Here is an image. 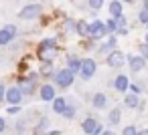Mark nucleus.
I'll list each match as a JSON object with an SVG mask.
<instances>
[{"mask_svg":"<svg viewBox=\"0 0 148 135\" xmlns=\"http://www.w3.org/2000/svg\"><path fill=\"white\" fill-rule=\"evenodd\" d=\"M101 6H103V0H89V8H91L93 12H97Z\"/></svg>","mask_w":148,"mask_h":135,"instance_id":"22","label":"nucleus"},{"mask_svg":"<svg viewBox=\"0 0 148 135\" xmlns=\"http://www.w3.org/2000/svg\"><path fill=\"white\" fill-rule=\"evenodd\" d=\"M138 135H148V129H142V131H138Z\"/></svg>","mask_w":148,"mask_h":135,"instance_id":"34","label":"nucleus"},{"mask_svg":"<svg viewBox=\"0 0 148 135\" xmlns=\"http://www.w3.org/2000/svg\"><path fill=\"white\" fill-rule=\"evenodd\" d=\"M114 87H116V91H120V93H128V89H130L128 77H126V75H118L116 81H114Z\"/></svg>","mask_w":148,"mask_h":135,"instance_id":"11","label":"nucleus"},{"mask_svg":"<svg viewBox=\"0 0 148 135\" xmlns=\"http://www.w3.org/2000/svg\"><path fill=\"white\" fill-rule=\"evenodd\" d=\"M6 101H8L10 105H18V103L23 101V91H21L18 87H10V89H6Z\"/></svg>","mask_w":148,"mask_h":135,"instance_id":"10","label":"nucleus"},{"mask_svg":"<svg viewBox=\"0 0 148 135\" xmlns=\"http://www.w3.org/2000/svg\"><path fill=\"white\" fill-rule=\"evenodd\" d=\"M124 63H126V55H124V53L112 51V53L108 55V65H110L112 69H120V67H124Z\"/></svg>","mask_w":148,"mask_h":135,"instance_id":"6","label":"nucleus"},{"mask_svg":"<svg viewBox=\"0 0 148 135\" xmlns=\"http://www.w3.org/2000/svg\"><path fill=\"white\" fill-rule=\"evenodd\" d=\"M128 67L132 73H140L144 67H146V59L142 55H134V57H128Z\"/></svg>","mask_w":148,"mask_h":135,"instance_id":"9","label":"nucleus"},{"mask_svg":"<svg viewBox=\"0 0 148 135\" xmlns=\"http://www.w3.org/2000/svg\"><path fill=\"white\" fill-rule=\"evenodd\" d=\"M144 10H148V0H144Z\"/></svg>","mask_w":148,"mask_h":135,"instance_id":"35","label":"nucleus"},{"mask_svg":"<svg viewBox=\"0 0 148 135\" xmlns=\"http://www.w3.org/2000/svg\"><path fill=\"white\" fill-rule=\"evenodd\" d=\"M6 101V87L4 85H0V103Z\"/></svg>","mask_w":148,"mask_h":135,"instance_id":"28","label":"nucleus"},{"mask_svg":"<svg viewBox=\"0 0 148 135\" xmlns=\"http://www.w3.org/2000/svg\"><path fill=\"white\" fill-rule=\"evenodd\" d=\"M144 45H148V34H146V38H144Z\"/></svg>","mask_w":148,"mask_h":135,"instance_id":"37","label":"nucleus"},{"mask_svg":"<svg viewBox=\"0 0 148 135\" xmlns=\"http://www.w3.org/2000/svg\"><path fill=\"white\" fill-rule=\"evenodd\" d=\"M130 93H134V95H140V93H142V89H140L138 85H132V83H130Z\"/></svg>","mask_w":148,"mask_h":135,"instance_id":"29","label":"nucleus"},{"mask_svg":"<svg viewBox=\"0 0 148 135\" xmlns=\"http://www.w3.org/2000/svg\"><path fill=\"white\" fill-rule=\"evenodd\" d=\"M67 69H69L73 75H75V73H79V71H81V61H79V59H75V57H69V67H67Z\"/></svg>","mask_w":148,"mask_h":135,"instance_id":"19","label":"nucleus"},{"mask_svg":"<svg viewBox=\"0 0 148 135\" xmlns=\"http://www.w3.org/2000/svg\"><path fill=\"white\" fill-rule=\"evenodd\" d=\"M108 119H110V123H112V125H118V123H120V119H122V111H120L118 107H114V109L110 111Z\"/></svg>","mask_w":148,"mask_h":135,"instance_id":"18","label":"nucleus"},{"mask_svg":"<svg viewBox=\"0 0 148 135\" xmlns=\"http://www.w3.org/2000/svg\"><path fill=\"white\" fill-rule=\"evenodd\" d=\"M39 95H41L43 101H55V87L53 85H43Z\"/></svg>","mask_w":148,"mask_h":135,"instance_id":"12","label":"nucleus"},{"mask_svg":"<svg viewBox=\"0 0 148 135\" xmlns=\"http://www.w3.org/2000/svg\"><path fill=\"white\" fill-rule=\"evenodd\" d=\"M39 12H41V6L39 4H27V6H23V10L18 12V16L23 20H31L35 16H39Z\"/></svg>","mask_w":148,"mask_h":135,"instance_id":"8","label":"nucleus"},{"mask_svg":"<svg viewBox=\"0 0 148 135\" xmlns=\"http://www.w3.org/2000/svg\"><path fill=\"white\" fill-rule=\"evenodd\" d=\"M106 105H108V97L103 93H95L93 95V107L95 109H103Z\"/></svg>","mask_w":148,"mask_h":135,"instance_id":"16","label":"nucleus"},{"mask_svg":"<svg viewBox=\"0 0 148 135\" xmlns=\"http://www.w3.org/2000/svg\"><path fill=\"white\" fill-rule=\"evenodd\" d=\"M65 109H67V101H65L63 97H55V101H53V111L59 113V115H63Z\"/></svg>","mask_w":148,"mask_h":135,"instance_id":"15","label":"nucleus"},{"mask_svg":"<svg viewBox=\"0 0 148 135\" xmlns=\"http://www.w3.org/2000/svg\"><path fill=\"white\" fill-rule=\"evenodd\" d=\"M95 71H97V63L93 61V59H83L81 61V71H79V75H81V79H91L93 75H95Z\"/></svg>","mask_w":148,"mask_h":135,"instance_id":"3","label":"nucleus"},{"mask_svg":"<svg viewBox=\"0 0 148 135\" xmlns=\"http://www.w3.org/2000/svg\"><path fill=\"white\" fill-rule=\"evenodd\" d=\"M110 16L112 18L122 16V2H120V0H112V2H110Z\"/></svg>","mask_w":148,"mask_h":135,"instance_id":"14","label":"nucleus"},{"mask_svg":"<svg viewBox=\"0 0 148 135\" xmlns=\"http://www.w3.org/2000/svg\"><path fill=\"white\" fill-rule=\"evenodd\" d=\"M47 135H59V131H53V133H47Z\"/></svg>","mask_w":148,"mask_h":135,"instance_id":"36","label":"nucleus"},{"mask_svg":"<svg viewBox=\"0 0 148 135\" xmlns=\"http://www.w3.org/2000/svg\"><path fill=\"white\" fill-rule=\"evenodd\" d=\"M73 73L69 71V69H61V71H57L55 73V83H57V87H61V89H69L71 85H73Z\"/></svg>","mask_w":148,"mask_h":135,"instance_id":"1","label":"nucleus"},{"mask_svg":"<svg viewBox=\"0 0 148 135\" xmlns=\"http://www.w3.org/2000/svg\"><path fill=\"white\" fill-rule=\"evenodd\" d=\"M122 135H138V131H136V127H134V125H128V127H124Z\"/></svg>","mask_w":148,"mask_h":135,"instance_id":"24","label":"nucleus"},{"mask_svg":"<svg viewBox=\"0 0 148 135\" xmlns=\"http://www.w3.org/2000/svg\"><path fill=\"white\" fill-rule=\"evenodd\" d=\"M18 111H21V107H18V105H12V107H8V113H10V115H14V113H18Z\"/></svg>","mask_w":148,"mask_h":135,"instance_id":"30","label":"nucleus"},{"mask_svg":"<svg viewBox=\"0 0 148 135\" xmlns=\"http://www.w3.org/2000/svg\"><path fill=\"white\" fill-rule=\"evenodd\" d=\"M33 87H35V83H33L31 79H29V81H23V83L18 85V89L23 91V95H31V93H33Z\"/></svg>","mask_w":148,"mask_h":135,"instance_id":"20","label":"nucleus"},{"mask_svg":"<svg viewBox=\"0 0 148 135\" xmlns=\"http://www.w3.org/2000/svg\"><path fill=\"white\" fill-rule=\"evenodd\" d=\"M142 57L148 59V45H142Z\"/></svg>","mask_w":148,"mask_h":135,"instance_id":"31","label":"nucleus"},{"mask_svg":"<svg viewBox=\"0 0 148 135\" xmlns=\"http://www.w3.org/2000/svg\"><path fill=\"white\" fill-rule=\"evenodd\" d=\"M146 26H148V24H146Z\"/></svg>","mask_w":148,"mask_h":135,"instance_id":"39","label":"nucleus"},{"mask_svg":"<svg viewBox=\"0 0 148 135\" xmlns=\"http://www.w3.org/2000/svg\"><path fill=\"white\" fill-rule=\"evenodd\" d=\"M122 2H128V4H130V2H134V0H122Z\"/></svg>","mask_w":148,"mask_h":135,"instance_id":"38","label":"nucleus"},{"mask_svg":"<svg viewBox=\"0 0 148 135\" xmlns=\"http://www.w3.org/2000/svg\"><path fill=\"white\" fill-rule=\"evenodd\" d=\"M14 36H16V26L14 24H6L2 30H0V45H8L10 41H14Z\"/></svg>","mask_w":148,"mask_h":135,"instance_id":"7","label":"nucleus"},{"mask_svg":"<svg viewBox=\"0 0 148 135\" xmlns=\"http://www.w3.org/2000/svg\"><path fill=\"white\" fill-rule=\"evenodd\" d=\"M101 135H116V133H114L112 129H103V133H101Z\"/></svg>","mask_w":148,"mask_h":135,"instance_id":"33","label":"nucleus"},{"mask_svg":"<svg viewBox=\"0 0 148 135\" xmlns=\"http://www.w3.org/2000/svg\"><path fill=\"white\" fill-rule=\"evenodd\" d=\"M124 105H126L128 109H136V107L140 105V99H138V95H134V93H126Z\"/></svg>","mask_w":148,"mask_h":135,"instance_id":"13","label":"nucleus"},{"mask_svg":"<svg viewBox=\"0 0 148 135\" xmlns=\"http://www.w3.org/2000/svg\"><path fill=\"white\" fill-rule=\"evenodd\" d=\"M51 71H53V67H51V63L47 61V65H43V69H41V75H51Z\"/></svg>","mask_w":148,"mask_h":135,"instance_id":"26","label":"nucleus"},{"mask_svg":"<svg viewBox=\"0 0 148 135\" xmlns=\"http://www.w3.org/2000/svg\"><path fill=\"white\" fill-rule=\"evenodd\" d=\"M114 20H116L118 28H124V26H126V18H124V14H122V16H118V18H114Z\"/></svg>","mask_w":148,"mask_h":135,"instance_id":"27","label":"nucleus"},{"mask_svg":"<svg viewBox=\"0 0 148 135\" xmlns=\"http://www.w3.org/2000/svg\"><path fill=\"white\" fill-rule=\"evenodd\" d=\"M81 129H83V133H87V135H101V133H103L99 121H95V119H91V117L81 123Z\"/></svg>","mask_w":148,"mask_h":135,"instance_id":"5","label":"nucleus"},{"mask_svg":"<svg viewBox=\"0 0 148 135\" xmlns=\"http://www.w3.org/2000/svg\"><path fill=\"white\" fill-rule=\"evenodd\" d=\"M106 34H108V30H106V22L95 20V22L89 24V36H91L93 41H101Z\"/></svg>","mask_w":148,"mask_h":135,"instance_id":"4","label":"nucleus"},{"mask_svg":"<svg viewBox=\"0 0 148 135\" xmlns=\"http://www.w3.org/2000/svg\"><path fill=\"white\" fill-rule=\"evenodd\" d=\"M138 20L142 22V24H148V10H140V14H138Z\"/></svg>","mask_w":148,"mask_h":135,"instance_id":"23","label":"nucleus"},{"mask_svg":"<svg viewBox=\"0 0 148 135\" xmlns=\"http://www.w3.org/2000/svg\"><path fill=\"white\" fill-rule=\"evenodd\" d=\"M75 30H77V34H81V36L89 34V22H85V20L75 22Z\"/></svg>","mask_w":148,"mask_h":135,"instance_id":"17","label":"nucleus"},{"mask_svg":"<svg viewBox=\"0 0 148 135\" xmlns=\"http://www.w3.org/2000/svg\"><path fill=\"white\" fill-rule=\"evenodd\" d=\"M106 30H108L110 34H116V32H118V24H116L114 18H110V20L106 22Z\"/></svg>","mask_w":148,"mask_h":135,"instance_id":"21","label":"nucleus"},{"mask_svg":"<svg viewBox=\"0 0 148 135\" xmlns=\"http://www.w3.org/2000/svg\"><path fill=\"white\" fill-rule=\"evenodd\" d=\"M55 53H57L55 41H53V38H45V41L41 43V47H39V57H41V59L51 61V59L55 57Z\"/></svg>","mask_w":148,"mask_h":135,"instance_id":"2","label":"nucleus"},{"mask_svg":"<svg viewBox=\"0 0 148 135\" xmlns=\"http://www.w3.org/2000/svg\"><path fill=\"white\" fill-rule=\"evenodd\" d=\"M4 127H6V121H4L2 117H0V131H4Z\"/></svg>","mask_w":148,"mask_h":135,"instance_id":"32","label":"nucleus"},{"mask_svg":"<svg viewBox=\"0 0 148 135\" xmlns=\"http://www.w3.org/2000/svg\"><path fill=\"white\" fill-rule=\"evenodd\" d=\"M73 115H75V109H73V107H69V105H67V109H65V111H63V117H65V119H71V117H73Z\"/></svg>","mask_w":148,"mask_h":135,"instance_id":"25","label":"nucleus"}]
</instances>
